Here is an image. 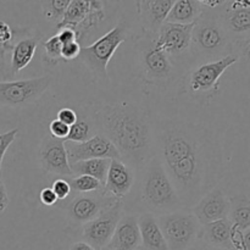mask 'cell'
Here are the masks:
<instances>
[{
  "instance_id": "1",
  "label": "cell",
  "mask_w": 250,
  "mask_h": 250,
  "mask_svg": "<svg viewBox=\"0 0 250 250\" xmlns=\"http://www.w3.org/2000/svg\"><path fill=\"white\" fill-rule=\"evenodd\" d=\"M154 143L183 207L193 208L215 188L221 175V148L200 124L165 119L154 129Z\"/></svg>"
},
{
  "instance_id": "2",
  "label": "cell",
  "mask_w": 250,
  "mask_h": 250,
  "mask_svg": "<svg viewBox=\"0 0 250 250\" xmlns=\"http://www.w3.org/2000/svg\"><path fill=\"white\" fill-rule=\"evenodd\" d=\"M95 126L131 167L143 168L155 156L154 129L148 115L128 103L105 105L95 114Z\"/></svg>"
},
{
  "instance_id": "3",
  "label": "cell",
  "mask_w": 250,
  "mask_h": 250,
  "mask_svg": "<svg viewBox=\"0 0 250 250\" xmlns=\"http://www.w3.org/2000/svg\"><path fill=\"white\" fill-rule=\"evenodd\" d=\"M143 168L142 200L151 214L164 215L181 210L182 203L159 156H153Z\"/></svg>"
},
{
  "instance_id": "4",
  "label": "cell",
  "mask_w": 250,
  "mask_h": 250,
  "mask_svg": "<svg viewBox=\"0 0 250 250\" xmlns=\"http://www.w3.org/2000/svg\"><path fill=\"white\" fill-rule=\"evenodd\" d=\"M192 46L195 53L209 60L229 55L231 42L220 17L203 11L193 27Z\"/></svg>"
},
{
  "instance_id": "5",
  "label": "cell",
  "mask_w": 250,
  "mask_h": 250,
  "mask_svg": "<svg viewBox=\"0 0 250 250\" xmlns=\"http://www.w3.org/2000/svg\"><path fill=\"white\" fill-rule=\"evenodd\" d=\"M127 39V28L124 23H119L107 33L100 37L93 44L82 46L81 59L85 67L99 80L107 78V65L112 55L120 45Z\"/></svg>"
},
{
  "instance_id": "6",
  "label": "cell",
  "mask_w": 250,
  "mask_h": 250,
  "mask_svg": "<svg viewBox=\"0 0 250 250\" xmlns=\"http://www.w3.org/2000/svg\"><path fill=\"white\" fill-rule=\"evenodd\" d=\"M156 219L168 250H189L199 239L202 225L193 212L177 210L170 214L158 215Z\"/></svg>"
},
{
  "instance_id": "7",
  "label": "cell",
  "mask_w": 250,
  "mask_h": 250,
  "mask_svg": "<svg viewBox=\"0 0 250 250\" xmlns=\"http://www.w3.org/2000/svg\"><path fill=\"white\" fill-rule=\"evenodd\" d=\"M104 19V2L102 0H72L56 27H70L75 29L77 42L81 44V42L87 38V34L102 23Z\"/></svg>"
},
{
  "instance_id": "8",
  "label": "cell",
  "mask_w": 250,
  "mask_h": 250,
  "mask_svg": "<svg viewBox=\"0 0 250 250\" xmlns=\"http://www.w3.org/2000/svg\"><path fill=\"white\" fill-rule=\"evenodd\" d=\"M155 34L144 31L143 37L137 43L144 76L151 82H164L170 80L173 72L171 58L156 45Z\"/></svg>"
},
{
  "instance_id": "9",
  "label": "cell",
  "mask_w": 250,
  "mask_h": 250,
  "mask_svg": "<svg viewBox=\"0 0 250 250\" xmlns=\"http://www.w3.org/2000/svg\"><path fill=\"white\" fill-rule=\"evenodd\" d=\"M51 84L50 76L0 82V105L22 107L39 99Z\"/></svg>"
},
{
  "instance_id": "10",
  "label": "cell",
  "mask_w": 250,
  "mask_h": 250,
  "mask_svg": "<svg viewBox=\"0 0 250 250\" xmlns=\"http://www.w3.org/2000/svg\"><path fill=\"white\" fill-rule=\"evenodd\" d=\"M237 54H229L221 59L214 61H208L198 66L189 76L188 87L193 97L202 95H212V92L219 89V80L227 68L238 61Z\"/></svg>"
},
{
  "instance_id": "11",
  "label": "cell",
  "mask_w": 250,
  "mask_h": 250,
  "mask_svg": "<svg viewBox=\"0 0 250 250\" xmlns=\"http://www.w3.org/2000/svg\"><path fill=\"white\" fill-rule=\"evenodd\" d=\"M122 207V199H116L114 204L103 210L95 219L83 225L82 236L84 242L98 250L105 248L121 219Z\"/></svg>"
},
{
  "instance_id": "12",
  "label": "cell",
  "mask_w": 250,
  "mask_h": 250,
  "mask_svg": "<svg viewBox=\"0 0 250 250\" xmlns=\"http://www.w3.org/2000/svg\"><path fill=\"white\" fill-rule=\"evenodd\" d=\"M68 163L88 160V159H121L114 144L103 134H95L81 143L65 142Z\"/></svg>"
},
{
  "instance_id": "13",
  "label": "cell",
  "mask_w": 250,
  "mask_h": 250,
  "mask_svg": "<svg viewBox=\"0 0 250 250\" xmlns=\"http://www.w3.org/2000/svg\"><path fill=\"white\" fill-rule=\"evenodd\" d=\"M194 23L180 24L165 22L155 34L156 45L171 59L185 54L192 48V32Z\"/></svg>"
},
{
  "instance_id": "14",
  "label": "cell",
  "mask_w": 250,
  "mask_h": 250,
  "mask_svg": "<svg viewBox=\"0 0 250 250\" xmlns=\"http://www.w3.org/2000/svg\"><path fill=\"white\" fill-rule=\"evenodd\" d=\"M42 167L45 172L61 176H72L67 153L65 148V141L54 138L48 134L44 137L39 149Z\"/></svg>"
},
{
  "instance_id": "15",
  "label": "cell",
  "mask_w": 250,
  "mask_h": 250,
  "mask_svg": "<svg viewBox=\"0 0 250 250\" xmlns=\"http://www.w3.org/2000/svg\"><path fill=\"white\" fill-rule=\"evenodd\" d=\"M115 198L104 194H83L76 197L67 207V214L76 224H87L98 216L104 209L114 204Z\"/></svg>"
},
{
  "instance_id": "16",
  "label": "cell",
  "mask_w": 250,
  "mask_h": 250,
  "mask_svg": "<svg viewBox=\"0 0 250 250\" xmlns=\"http://www.w3.org/2000/svg\"><path fill=\"white\" fill-rule=\"evenodd\" d=\"M229 209L231 200L220 188H212L192 208V212L203 226L229 217Z\"/></svg>"
},
{
  "instance_id": "17",
  "label": "cell",
  "mask_w": 250,
  "mask_h": 250,
  "mask_svg": "<svg viewBox=\"0 0 250 250\" xmlns=\"http://www.w3.org/2000/svg\"><path fill=\"white\" fill-rule=\"evenodd\" d=\"M134 180H136V173L133 167H131L121 159H111L106 173V180L103 186L104 187L103 194L115 199H122L133 187Z\"/></svg>"
},
{
  "instance_id": "18",
  "label": "cell",
  "mask_w": 250,
  "mask_h": 250,
  "mask_svg": "<svg viewBox=\"0 0 250 250\" xmlns=\"http://www.w3.org/2000/svg\"><path fill=\"white\" fill-rule=\"evenodd\" d=\"M141 246L138 216L122 215L111 239L105 248L110 250H137Z\"/></svg>"
},
{
  "instance_id": "19",
  "label": "cell",
  "mask_w": 250,
  "mask_h": 250,
  "mask_svg": "<svg viewBox=\"0 0 250 250\" xmlns=\"http://www.w3.org/2000/svg\"><path fill=\"white\" fill-rule=\"evenodd\" d=\"M234 227L229 217L203 225L199 239L216 248L233 250Z\"/></svg>"
},
{
  "instance_id": "20",
  "label": "cell",
  "mask_w": 250,
  "mask_h": 250,
  "mask_svg": "<svg viewBox=\"0 0 250 250\" xmlns=\"http://www.w3.org/2000/svg\"><path fill=\"white\" fill-rule=\"evenodd\" d=\"M176 0H143L141 15L144 31L156 33L165 23Z\"/></svg>"
},
{
  "instance_id": "21",
  "label": "cell",
  "mask_w": 250,
  "mask_h": 250,
  "mask_svg": "<svg viewBox=\"0 0 250 250\" xmlns=\"http://www.w3.org/2000/svg\"><path fill=\"white\" fill-rule=\"evenodd\" d=\"M142 247L144 250H168L158 219L151 212H144L138 216Z\"/></svg>"
},
{
  "instance_id": "22",
  "label": "cell",
  "mask_w": 250,
  "mask_h": 250,
  "mask_svg": "<svg viewBox=\"0 0 250 250\" xmlns=\"http://www.w3.org/2000/svg\"><path fill=\"white\" fill-rule=\"evenodd\" d=\"M42 36H32L21 39L12 46L11 54V75H17L23 70L33 59Z\"/></svg>"
},
{
  "instance_id": "23",
  "label": "cell",
  "mask_w": 250,
  "mask_h": 250,
  "mask_svg": "<svg viewBox=\"0 0 250 250\" xmlns=\"http://www.w3.org/2000/svg\"><path fill=\"white\" fill-rule=\"evenodd\" d=\"M204 7L197 0H176L165 22L180 24L195 23Z\"/></svg>"
},
{
  "instance_id": "24",
  "label": "cell",
  "mask_w": 250,
  "mask_h": 250,
  "mask_svg": "<svg viewBox=\"0 0 250 250\" xmlns=\"http://www.w3.org/2000/svg\"><path fill=\"white\" fill-rule=\"evenodd\" d=\"M221 23L229 36H248L250 34V7L249 9H229L220 17Z\"/></svg>"
},
{
  "instance_id": "25",
  "label": "cell",
  "mask_w": 250,
  "mask_h": 250,
  "mask_svg": "<svg viewBox=\"0 0 250 250\" xmlns=\"http://www.w3.org/2000/svg\"><path fill=\"white\" fill-rule=\"evenodd\" d=\"M110 159H88V160L71 163L70 167L72 175H85L94 177L104 186L106 173L110 166Z\"/></svg>"
},
{
  "instance_id": "26",
  "label": "cell",
  "mask_w": 250,
  "mask_h": 250,
  "mask_svg": "<svg viewBox=\"0 0 250 250\" xmlns=\"http://www.w3.org/2000/svg\"><path fill=\"white\" fill-rule=\"evenodd\" d=\"M229 220L238 231H246L250 227V202L247 198L231 199Z\"/></svg>"
},
{
  "instance_id": "27",
  "label": "cell",
  "mask_w": 250,
  "mask_h": 250,
  "mask_svg": "<svg viewBox=\"0 0 250 250\" xmlns=\"http://www.w3.org/2000/svg\"><path fill=\"white\" fill-rule=\"evenodd\" d=\"M94 134V125L90 120L83 115H78V119L72 126H70L68 136L65 142H75V143H81L87 139L92 138Z\"/></svg>"
},
{
  "instance_id": "28",
  "label": "cell",
  "mask_w": 250,
  "mask_h": 250,
  "mask_svg": "<svg viewBox=\"0 0 250 250\" xmlns=\"http://www.w3.org/2000/svg\"><path fill=\"white\" fill-rule=\"evenodd\" d=\"M72 0H41L42 11L48 21L60 23Z\"/></svg>"
},
{
  "instance_id": "29",
  "label": "cell",
  "mask_w": 250,
  "mask_h": 250,
  "mask_svg": "<svg viewBox=\"0 0 250 250\" xmlns=\"http://www.w3.org/2000/svg\"><path fill=\"white\" fill-rule=\"evenodd\" d=\"M71 186V189H73L75 192L78 193H93L100 190V188L103 187L102 183L94 177H90V176L85 175H80L77 177L72 178V180L68 181Z\"/></svg>"
},
{
  "instance_id": "30",
  "label": "cell",
  "mask_w": 250,
  "mask_h": 250,
  "mask_svg": "<svg viewBox=\"0 0 250 250\" xmlns=\"http://www.w3.org/2000/svg\"><path fill=\"white\" fill-rule=\"evenodd\" d=\"M61 48L62 44L59 41L58 36H53L44 43V54H43V60L48 65H56L59 61L62 60L61 59Z\"/></svg>"
},
{
  "instance_id": "31",
  "label": "cell",
  "mask_w": 250,
  "mask_h": 250,
  "mask_svg": "<svg viewBox=\"0 0 250 250\" xmlns=\"http://www.w3.org/2000/svg\"><path fill=\"white\" fill-rule=\"evenodd\" d=\"M14 37L11 27L6 22L0 21V63L4 62V55L9 49H12L11 41Z\"/></svg>"
},
{
  "instance_id": "32",
  "label": "cell",
  "mask_w": 250,
  "mask_h": 250,
  "mask_svg": "<svg viewBox=\"0 0 250 250\" xmlns=\"http://www.w3.org/2000/svg\"><path fill=\"white\" fill-rule=\"evenodd\" d=\"M17 134H19V129L17 128H14L11 131H7L5 133L0 134V177H2V159H4V155L7 151V149H9V146L16 139Z\"/></svg>"
},
{
  "instance_id": "33",
  "label": "cell",
  "mask_w": 250,
  "mask_h": 250,
  "mask_svg": "<svg viewBox=\"0 0 250 250\" xmlns=\"http://www.w3.org/2000/svg\"><path fill=\"white\" fill-rule=\"evenodd\" d=\"M233 250H250V227L246 231L234 229Z\"/></svg>"
},
{
  "instance_id": "34",
  "label": "cell",
  "mask_w": 250,
  "mask_h": 250,
  "mask_svg": "<svg viewBox=\"0 0 250 250\" xmlns=\"http://www.w3.org/2000/svg\"><path fill=\"white\" fill-rule=\"evenodd\" d=\"M81 49H82V46H81V44L77 41L62 44V48H61V59L66 61L75 60L76 58L80 56Z\"/></svg>"
},
{
  "instance_id": "35",
  "label": "cell",
  "mask_w": 250,
  "mask_h": 250,
  "mask_svg": "<svg viewBox=\"0 0 250 250\" xmlns=\"http://www.w3.org/2000/svg\"><path fill=\"white\" fill-rule=\"evenodd\" d=\"M49 131H50V136H53L54 138L66 141V138L68 136V131H70V126H67V125H65L63 122L59 121L56 119L50 122V125H49Z\"/></svg>"
},
{
  "instance_id": "36",
  "label": "cell",
  "mask_w": 250,
  "mask_h": 250,
  "mask_svg": "<svg viewBox=\"0 0 250 250\" xmlns=\"http://www.w3.org/2000/svg\"><path fill=\"white\" fill-rule=\"evenodd\" d=\"M51 189L55 193L58 200H63L70 195L71 193V186L68 183V181L62 180V178H58L53 182V186H51Z\"/></svg>"
},
{
  "instance_id": "37",
  "label": "cell",
  "mask_w": 250,
  "mask_h": 250,
  "mask_svg": "<svg viewBox=\"0 0 250 250\" xmlns=\"http://www.w3.org/2000/svg\"><path fill=\"white\" fill-rule=\"evenodd\" d=\"M56 119H58L59 121L63 122L65 125H67V126H72V125L77 121L78 114L75 110L71 109V107H62V109L58 112Z\"/></svg>"
},
{
  "instance_id": "38",
  "label": "cell",
  "mask_w": 250,
  "mask_h": 250,
  "mask_svg": "<svg viewBox=\"0 0 250 250\" xmlns=\"http://www.w3.org/2000/svg\"><path fill=\"white\" fill-rule=\"evenodd\" d=\"M59 41L61 42V44L70 43V42L77 41V34H76L75 29L70 28V27H62V28H59V33H56Z\"/></svg>"
},
{
  "instance_id": "39",
  "label": "cell",
  "mask_w": 250,
  "mask_h": 250,
  "mask_svg": "<svg viewBox=\"0 0 250 250\" xmlns=\"http://www.w3.org/2000/svg\"><path fill=\"white\" fill-rule=\"evenodd\" d=\"M39 199H41L42 204L45 205V207H53L58 202V198H56L55 193L53 192L51 188H44L39 194Z\"/></svg>"
},
{
  "instance_id": "40",
  "label": "cell",
  "mask_w": 250,
  "mask_h": 250,
  "mask_svg": "<svg viewBox=\"0 0 250 250\" xmlns=\"http://www.w3.org/2000/svg\"><path fill=\"white\" fill-rule=\"evenodd\" d=\"M7 205H9V197H7L6 187H5L4 182L0 177V214H2L6 210Z\"/></svg>"
},
{
  "instance_id": "41",
  "label": "cell",
  "mask_w": 250,
  "mask_h": 250,
  "mask_svg": "<svg viewBox=\"0 0 250 250\" xmlns=\"http://www.w3.org/2000/svg\"><path fill=\"white\" fill-rule=\"evenodd\" d=\"M241 45V54L243 55L244 60L250 62V36L242 42Z\"/></svg>"
},
{
  "instance_id": "42",
  "label": "cell",
  "mask_w": 250,
  "mask_h": 250,
  "mask_svg": "<svg viewBox=\"0 0 250 250\" xmlns=\"http://www.w3.org/2000/svg\"><path fill=\"white\" fill-rule=\"evenodd\" d=\"M199 241L200 242L198 241L195 242L189 250H229V249H221V248H216V247L209 246V244H207L205 242H203L202 239H199Z\"/></svg>"
},
{
  "instance_id": "43",
  "label": "cell",
  "mask_w": 250,
  "mask_h": 250,
  "mask_svg": "<svg viewBox=\"0 0 250 250\" xmlns=\"http://www.w3.org/2000/svg\"><path fill=\"white\" fill-rule=\"evenodd\" d=\"M250 0H232L229 9H249Z\"/></svg>"
},
{
  "instance_id": "44",
  "label": "cell",
  "mask_w": 250,
  "mask_h": 250,
  "mask_svg": "<svg viewBox=\"0 0 250 250\" xmlns=\"http://www.w3.org/2000/svg\"><path fill=\"white\" fill-rule=\"evenodd\" d=\"M70 250H98L94 247L90 246L87 242H76V243L71 244Z\"/></svg>"
},
{
  "instance_id": "45",
  "label": "cell",
  "mask_w": 250,
  "mask_h": 250,
  "mask_svg": "<svg viewBox=\"0 0 250 250\" xmlns=\"http://www.w3.org/2000/svg\"><path fill=\"white\" fill-rule=\"evenodd\" d=\"M197 1L200 2L203 6L211 7V9L220 6L222 4V0H197Z\"/></svg>"
},
{
  "instance_id": "46",
  "label": "cell",
  "mask_w": 250,
  "mask_h": 250,
  "mask_svg": "<svg viewBox=\"0 0 250 250\" xmlns=\"http://www.w3.org/2000/svg\"><path fill=\"white\" fill-rule=\"evenodd\" d=\"M142 2L143 0H134V5H136V12L137 15H141V9H142Z\"/></svg>"
},
{
  "instance_id": "47",
  "label": "cell",
  "mask_w": 250,
  "mask_h": 250,
  "mask_svg": "<svg viewBox=\"0 0 250 250\" xmlns=\"http://www.w3.org/2000/svg\"><path fill=\"white\" fill-rule=\"evenodd\" d=\"M103 2H104V5H105V2H111V1H115V0H102Z\"/></svg>"
},
{
  "instance_id": "48",
  "label": "cell",
  "mask_w": 250,
  "mask_h": 250,
  "mask_svg": "<svg viewBox=\"0 0 250 250\" xmlns=\"http://www.w3.org/2000/svg\"><path fill=\"white\" fill-rule=\"evenodd\" d=\"M102 250H110V249H107V248H103Z\"/></svg>"
}]
</instances>
